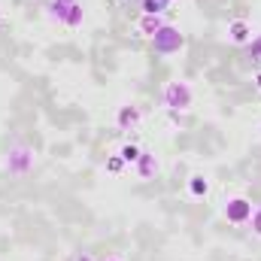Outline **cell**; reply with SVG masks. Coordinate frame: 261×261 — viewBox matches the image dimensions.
<instances>
[{
    "instance_id": "6da1fadb",
    "label": "cell",
    "mask_w": 261,
    "mask_h": 261,
    "mask_svg": "<svg viewBox=\"0 0 261 261\" xmlns=\"http://www.w3.org/2000/svg\"><path fill=\"white\" fill-rule=\"evenodd\" d=\"M161 103H164V110L186 113V110L195 103V91H192L189 82H182V79H170V82L164 85V91H161Z\"/></svg>"
},
{
    "instance_id": "7a4b0ae2",
    "label": "cell",
    "mask_w": 261,
    "mask_h": 261,
    "mask_svg": "<svg viewBox=\"0 0 261 261\" xmlns=\"http://www.w3.org/2000/svg\"><path fill=\"white\" fill-rule=\"evenodd\" d=\"M3 167H6L9 176H28L34 170V149L24 146V143H15L3 158Z\"/></svg>"
},
{
    "instance_id": "3957f363",
    "label": "cell",
    "mask_w": 261,
    "mask_h": 261,
    "mask_svg": "<svg viewBox=\"0 0 261 261\" xmlns=\"http://www.w3.org/2000/svg\"><path fill=\"white\" fill-rule=\"evenodd\" d=\"M46 15L64 28H79L82 18H85V9L82 3H58V0H49L46 3Z\"/></svg>"
},
{
    "instance_id": "277c9868",
    "label": "cell",
    "mask_w": 261,
    "mask_h": 261,
    "mask_svg": "<svg viewBox=\"0 0 261 261\" xmlns=\"http://www.w3.org/2000/svg\"><path fill=\"white\" fill-rule=\"evenodd\" d=\"M182 46H186V37H182V31L173 28V24H164V28L152 37V49H155V55H161V58L176 55Z\"/></svg>"
},
{
    "instance_id": "5b68a950",
    "label": "cell",
    "mask_w": 261,
    "mask_h": 261,
    "mask_svg": "<svg viewBox=\"0 0 261 261\" xmlns=\"http://www.w3.org/2000/svg\"><path fill=\"white\" fill-rule=\"evenodd\" d=\"M252 200L249 197H243V195H237V197H228L225 203H222V216L231 222V225H249V219H252Z\"/></svg>"
},
{
    "instance_id": "8992f818",
    "label": "cell",
    "mask_w": 261,
    "mask_h": 261,
    "mask_svg": "<svg viewBox=\"0 0 261 261\" xmlns=\"http://www.w3.org/2000/svg\"><path fill=\"white\" fill-rule=\"evenodd\" d=\"M140 122H143V110L140 107H134V103L119 107V113H116V128L119 130H137Z\"/></svg>"
},
{
    "instance_id": "52a82bcc",
    "label": "cell",
    "mask_w": 261,
    "mask_h": 261,
    "mask_svg": "<svg viewBox=\"0 0 261 261\" xmlns=\"http://www.w3.org/2000/svg\"><path fill=\"white\" fill-rule=\"evenodd\" d=\"M228 40H231L234 46H246V43L252 40V24H249L246 18H234V21H228Z\"/></svg>"
},
{
    "instance_id": "ba28073f",
    "label": "cell",
    "mask_w": 261,
    "mask_h": 261,
    "mask_svg": "<svg viewBox=\"0 0 261 261\" xmlns=\"http://www.w3.org/2000/svg\"><path fill=\"white\" fill-rule=\"evenodd\" d=\"M134 170H137V176H140V179H152V176L158 173V158H155L152 152H140V158H137Z\"/></svg>"
},
{
    "instance_id": "9c48e42d",
    "label": "cell",
    "mask_w": 261,
    "mask_h": 261,
    "mask_svg": "<svg viewBox=\"0 0 261 261\" xmlns=\"http://www.w3.org/2000/svg\"><path fill=\"white\" fill-rule=\"evenodd\" d=\"M164 24H167V21H164L161 15H140V21H137V31H140V37H149V40H152V37H155V34H158Z\"/></svg>"
},
{
    "instance_id": "30bf717a",
    "label": "cell",
    "mask_w": 261,
    "mask_h": 261,
    "mask_svg": "<svg viewBox=\"0 0 261 261\" xmlns=\"http://www.w3.org/2000/svg\"><path fill=\"white\" fill-rule=\"evenodd\" d=\"M189 195H192V197H206V195H210V179H206V176H200V173L189 176Z\"/></svg>"
},
{
    "instance_id": "8fae6325",
    "label": "cell",
    "mask_w": 261,
    "mask_h": 261,
    "mask_svg": "<svg viewBox=\"0 0 261 261\" xmlns=\"http://www.w3.org/2000/svg\"><path fill=\"white\" fill-rule=\"evenodd\" d=\"M170 0H143V15H164Z\"/></svg>"
},
{
    "instance_id": "7c38bea8",
    "label": "cell",
    "mask_w": 261,
    "mask_h": 261,
    "mask_svg": "<svg viewBox=\"0 0 261 261\" xmlns=\"http://www.w3.org/2000/svg\"><path fill=\"white\" fill-rule=\"evenodd\" d=\"M140 152H143L140 146H134V143H125V146L119 149V158H122L125 164H137V158H140Z\"/></svg>"
},
{
    "instance_id": "4fadbf2b",
    "label": "cell",
    "mask_w": 261,
    "mask_h": 261,
    "mask_svg": "<svg viewBox=\"0 0 261 261\" xmlns=\"http://www.w3.org/2000/svg\"><path fill=\"white\" fill-rule=\"evenodd\" d=\"M246 46H249V61H252V64H261V34L255 40H249Z\"/></svg>"
},
{
    "instance_id": "5bb4252c",
    "label": "cell",
    "mask_w": 261,
    "mask_h": 261,
    "mask_svg": "<svg viewBox=\"0 0 261 261\" xmlns=\"http://www.w3.org/2000/svg\"><path fill=\"white\" fill-rule=\"evenodd\" d=\"M122 167H125V161L119 155H110L107 158V173H122Z\"/></svg>"
},
{
    "instance_id": "9a60e30c",
    "label": "cell",
    "mask_w": 261,
    "mask_h": 261,
    "mask_svg": "<svg viewBox=\"0 0 261 261\" xmlns=\"http://www.w3.org/2000/svg\"><path fill=\"white\" fill-rule=\"evenodd\" d=\"M249 225H252V234H255V237H261V203L252 210V219H249Z\"/></svg>"
},
{
    "instance_id": "2e32d148",
    "label": "cell",
    "mask_w": 261,
    "mask_h": 261,
    "mask_svg": "<svg viewBox=\"0 0 261 261\" xmlns=\"http://www.w3.org/2000/svg\"><path fill=\"white\" fill-rule=\"evenodd\" d=\"M76 261H97V258H91L88 252H79V255H76Z\"/></svg>"
},
{
    "instance_id": "e0dca14e",
    "label": "cell",
    "mask_w": 261,
    "mask_h": 261,
    "mask_svg": "<svg viewBox=\"0 0 261 261\" xmlns=\"http://www.w3.org/2000/svg\"><path fill=\"white\" fill-rule=\"evenodd\" d=\"M255 88H261V70L255 73Z\"/></svg>"
},
{
    "instance_id": "ac0fdd59",
    "label": "cell",
    "mask_w": 261,
    "mask_h": 261,
    "mask_svg": "<svg viewBox=\"0 0 261 261\" xmlns=\"http://www.w3.org/2000/svg\"><path fill=\"white\" fill-rule=\"evenodd\" d=\"M58 3H82V0H58Z\"/></svg>"
},
{
    "instance_id": "d6986e66",
    "label": "cell",
    "mask_w": 261,
    "mask_h": 261,
    "mask_svg": "<svg viewBox=\"0 0 261 261\" xmlns=\"http://www.w3.org/2000/svg\"><path fill=\"white\" fill-rule=\"evenodd\" d=\"M97 261H122V258H113V255H110V258H97Z\"/></svg>"
},
{
    "instance_id": "ffe728a7",
    "label": "cell",
    "mask_w": 261,
    "mask_h": 261,
    "mask_svg": "<svg viewBox=\"0 0 261 261\" xmlns=\"http://www.w3.org/2000/svg\"><path fill=\"white\" fill-rule=\"evenodd\" d=\"M0 28H3V15H0Z\"/></svg>"
}]
</instances>
